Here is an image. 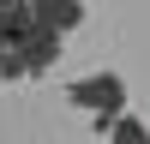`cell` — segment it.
Wrapping results in <instances>:
<instances>
[{
    "label": "cell",
    "mask_w": 150,
    "mask_h": 144,
    "mask_svg": "<svg viewBox=\"0 0 150 144\" xmlns=\"http://www.w3.org/2000/svg\"><path fill=\"white\" fill-rule=\"evenodd\" d=\"M60 42H66V36L48 30L42 18L24 24L18 36H6V42H0V78H36V72H48V66L60 60Z\"/></svg>",
    "instance_id": "1"
},
{
    "label": "cell",
    "mask_w": 150,
    "mask_h": 144,
    "mask_svg": "<svg viewBox=\"0 0 150 144\" xmlns=\"http://www.w3.org/2000/svg\"><path fill=\"white\" fill-rule=\"evenodd\" d=\"M66 96H72V108L96 114V132H108L114 114L126 108V78H120V72H84V78L66 84Z\"/></svg>",
    "instance_id": "2"
},
{
    "label": "cell",
    "mask_w": 150,
    "mask_h": 144,
    "mask_svg": "<svg viewBox=\"0 0 150 144\" xmlns=\"http://www.w3.org/2000/svg\"><path fill=\"white\" fill-rule=\"evenodd\" d=\"M30 12L48 24V30H60V36H72L84 24V0H30Z\"/></svg>",
    "instance_id": "3"
},
{
    "label": "cell",
    "mask_w": 150,
    "mask_h": 144,
    "mask_svg": "<svg viewBox=\"0 0 150 144\" xmlns=\"http://www.w3.org/2000/svg\"><path fill=\"white\" fill-rule=\"evenodd\" d=\"M108 144H150V126H144L138 114H126V108H120L114 126H108Z\"/></svg>",
    "instance_id": "4"
}]
</instances>
